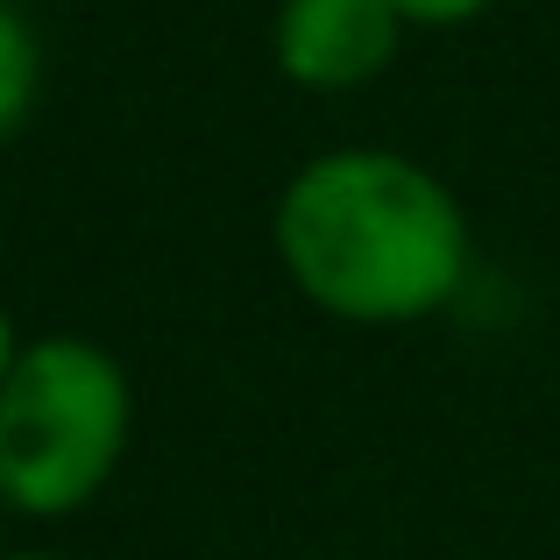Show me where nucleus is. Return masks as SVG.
<instances>
[{
	"label": "nucleus",
	"instance_id": "nucleus-1",
	"mask_svg": "<svg viewBox=\"0 0 560 560\" xmlns=\"http://www.w3.org/2000/svg\"><path fill=\"white\" fill-rule=\"evenodd\" d=\"M270 242L291 291L341 327H419L468 284L476 234L440 171L405 150H319L277 191Z\"/></svg>",
	"mask_w": 560,
	"mask_h": 560
},
{
	"label": "nucleus",
	"instance_id": "nucleus-2",
	"mask_svg": "<svg viewBox=\"0 0 560 560\" xmlns=\"http://www.w3.org/2000/svg\"><path fill=\"white\" fill-rule=\"evenodd\" d=\"M136 440V383L93 334H36L0 383V497L14 518H79Z\"/></svg>",
	"mask_w": 560,
	"mask_h": 560
},
{
	"label": "nucleus",
	"instance_id": "nucleus-3",
	"mask_svg": "<svg viewBox=\"0 0 560 560\" xmlns=\"http://www.w3.org/2000/svg\"><path fill=\"white\" fill-rule=\"evenodd\" d=\"M405 14L390 0H277L270 57L299 93H355L405 50Z\"/></svg>",
	"mask_w": 560,
	"mask_h": 560
},
{
	"label": "nucleus",
	"instance_id": "nucleus-4",
	"mask_svg": "<svg viewBox=\"0 0 560 560\" xmlns=\"http://www.w3.org/2000/svg\"><path fill=\"white\" fill-rule=\"evenodd\" d=\"M36 100H43V36L14 0H0V142L28 128Z\"/></svg>",
	"mask_w": 560,
	"mask_h": 560
},
{
	"label": "nucleus",
	"instance_id": "nucleus-5",
	"mask_svg": "<svg viewBox=\"0 0 560 560\" xmlns=\"http://www.w3.org/2000/svg\"><path fill=\"white\" fill-rule=\"evenodd\" d=\"M405 14V28H468L497 8V0H390Z\"/></svg>",
	"mask_w": 560,
	"mask_h": 560
},
{
	"label": "nucleus",
	"instance_id": "nucleus-6",
	"mask_svg": "<svg viewBox=\"0 0 560 560\" xmlns=\"http://www.w3.org/2000/svg\"><path fill=\"white\" fill-rule=\"evenodd\" d=\"M14 362H22V327H14V313L0 305V383H8Z\"/></svg>",
	"mask_w": 560,
	"mask_h": 560
},
{
	"label": "nucleus",
	"instance_id": "nucleus-7",
	"mask_svg": "<svg viewBox=\"0 0 560 560\" xmlns=\"http://www.w3.org/2000/svg\"><path fill=\"white\" fill-rule=\"evenodd\" d=\"M0 560H65V553H0Z\"/></svg>",
	"mask_w": 560,
	"mask_h": 560
},
{
	"label": "nucleus",
	"instance_id": "nucleus-8",
	"mask_svg": "<svg viewBox=\"0 0 560 560\" xmlns=\"http://www.w3.org/2000/svg\"><path fill=\"white\" fill-rule=\"evenodd\" d=\"M8 518H14V511H8V497H0V525H8ZM0 553H8V547H0Z\"/></svg>",
	"mask_w": 560,
	"mask_h": 560
}]
</instances>
